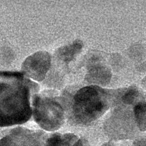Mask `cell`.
Returning a JSON list of instances; mask_svg holds the SVG:
<instances>
[{"mask_svg":"<svg viewBox=\"0 0 146 146\" xmlns=\"http://www.w3.org/2000/svg\"><path fill=\"white\" fill-rule=\"evenodd\" d=\"M37 83L22 72L0 71V127L22 124L32 116V99Z\"/></svg>","mask_w":146,"mask_h":146,"instance_id":"cell-1","label":"cell"},{"mask_svg":"<svg viewBox=\"0 0 146 146\" xmlns=\"http://www.w3.org/2000/svg\"><path fill=\"white\" fill-rule=\"evenodd\" d=\"M111 95L98 86L84 87L73 98L72 114L76 123L86 125L102 116L111 103Z\"/></svg>","mask_w":146,"mask_h":146,"instance_id":"cell-2","label":"cell"},{"mask_svg":"<svg viewBox=\"0 0 146 146\" xmlns=\"http://www.w3.org/2000/svg\"><path fill=\"white\" fill-rule=\"evenodd\" d=\"M32 115L43 129H58L64 120V110L57 98L44 94H35L32 99Z\"/></svg>","mask_w":146,"mask_h":146,"instance_id":"cell-3","label":"cell"},{"mask_svg":"<svg viewBox=\"0 0 146 146\" xmlns=\"http://www.w3.org/2000/svg\"><path fill=\"white\" fill-rule=\"evenodd\" d=\"M51 56L48 52L40 51L27 57L22 63V72L26 77L40 82L43 80L51 66Z\"/></svg>","mask_w":146,"mask_h":146,"instance_id":"cell-4","label":"cell"},{"mask_svg":"<svg viewBox=\"0 0 146 146\" xmlns=\"http://www.w3.org/2000/svg\"><path fill=\"white\" fill-rule=\"evenodd\" d=\"M41 139L40 132L17 127L0 140V146H44Z\"/></svg>","mask_w":146,"mask_h":146,"instance_id":"cell-5","label":"cell"},{"mask_svg":"<svg viewBox=\"0 0 146 146\" xmlns=\"http://www.w3.org/2000/svg\"><path fill=\"white\" fill-rule=\"evenodd\" d=\"M110 69L100 63H93L90 65L86 78L88 82L101 86L107 84L111 78Z\"/></svg>","mask_w":146,"mask_h":146,"instance_id":"cell-6","label":"cell"},{"mask_svg":"<svg viewBox=\"0 0 146 146\" xmlns=\"http://www.w3.org/2000/svg\"><path fill=\"white\" fill-rule=\"evenodd\" d=\"M44 146H83V144L81 140L74 134L55 133L47 139Z\"/></svg>","mask_w":146,"mask_h":146,"instance_id":"cell-7","label":"cell"},{"mask_svg":"<svg viewBox=\"0 0 146 146\" xmlns=\"http://www.w3.org/2000/svg\"><path fill=\"white\" fill-rule=\"evenodd\" d=\"M83 45V42L81 40H76L72 44L61 47L58 50V55L61 60L66 63H68L80 52Z\"/></svg>","mask_w":146,"mask_h":146,"instance_id":"cell-8","label":"cell"},{"mask_svg":"<svg viewBox=\"0 0 146 146\" xmlns=\"http://www.w3.org/2000/svg\"><path fill=\"white\" fill-rule=\"evenodd\" d=\"M135 121L141 131H146V99L145 98L133 106Z\"/></svg>","mask_w":146,"mask_h":146,"instance_id":"cell-9","label":"cell"},{"mask_svg":"<svg viewBox=\"0 0 146 146\" xmlns=\"http://www.w3.org/2000/svg\"><path fill=\"white\" fill-rule=\"evenodd\" d=\"M144 98L143 94L136 88L129 87L123 93L121 100L125 104L134 106Z\"/></svg>","mask_w":146,"mask_h":146,"instance_id":"cell-10","label":"cell"},{"mask_svg":"<svg viewBox=\"0 0 146 146\" xmlns=\"http://www.w3.org/2000/svg\"><path fill=\"white\" fill-rule=\"evenodd\" d=\"M102 146H112V145H111V144H108V143H107V144H103Z\"/></svg>","mask_w":146,"mask_h":146,"instance_id":"cell-11","label":"cell"}]
</instances>
